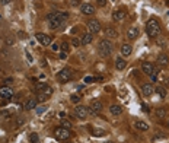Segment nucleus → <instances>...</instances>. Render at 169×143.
I'll return each mask as SVG.
<instances>
[{
    "label": "nucleus",
    "mask_w": 169,
    "mask_h": 143,
    "mask_svg": "<svg viewBox=\"0 0 169 143\" xmlns=\"http://www.w3.org/2000/svg\"><path fill=\"white\" fill-rule=\"evenodd\" d=\"M98 51L102 57H109L112 53V42L108 39H101L98 44Z\"/></svg>",
    "instance_id": "1"
},
{
    "label": "nucleus",
    "mask_w": 169,
    "mask_h": 143,
    "mask_svg": "<svg viewBox=\"0 0 169 143\" xmlns=\"http://www.w3.org/2000/svg\"><path fill=\"white\" fill-rule=\"evenodd\" d=\"M146 32H147L149 36L156 38V36L160 34V25H159V22H158L156 19H150V21L147 22V25H146Z\"/></svg>",
    "instance_id": "2"
},
{
    "label": "nucleus",
    "mask_w": 169,
    "mask_h": 143,
    "mask_svg": "<svg viewBox=\"0 0 169 143\" xmlns=\"http://www.w3.org/2000/svg\"><path fill=\"white\" fill-rule=\"evenodd\" d=\"M54 136L58 140H67V139H70V130L63 129V127H57L54 130Z\"/></svg>",
    "instance_id": "3"
},
{
    "label": "nucleus",
    "mask_w": 169,
    "mask_h": 143,
    "mask_svg": "<svg viewBox=\"0 0 169 143\" xmlns=\"http://www.w3.org/2000/svg\"><path fill=\"white\" fill-rule=\"evenodd\" d=\"M47 19L50 21V29H58L60 28V25L63 24L58 18H57V15L55 13H50V15H47Z\"/></svg>",
    "instance_id": "4"
},
{
    "label": "nucleus",
    "mask_w": 169,
    "mask_h": 143,
    "mask_svg": "<svg viewBox=\"0 0 169 143\" xmlns=\"http://www.w3.org/2000/svg\"><path fill=\"white\" fill-rule=\"evenodd\" d=\"M57 79L61 82V83H66V82H69L70 79H72V72L69 67H64V69H61V70L58 72V74H57Z\"/></svg>",
    "instance_id": "5"
},
{
    "label": "nucleus",
    "mask_w": 169,
    "mask_h": 143,
    "mask_svg": "<svg viewBox=\"0 0 169 143\" xmlns=\"http://www.w3.org/2000/svg\"><path fill=\"white\" fill-rule=\"evenodd\" d=\"M86 26H87V29H89L90 34H98V32L101 31V24H99L96 19H90V21L86 24Z\"/></svg>",
    "instance_id": "6"
},
{
    "label": "nucleus",
    "mask_w": 169,
    "mask_h": 143,
    "mask_svg": "<svg viewBox=\"0 0 169 143\" xmlns=\"http://www.w3.org/2000/svg\"><path fill=\"white\" fill-rule=\"evenodd\" d=\"M35 38H37V41L41 42L42 45H50V44L53 42V36L47 35V34H44V32H37Z\"/></svg>",
    "instance_id": "7"
},
{
    "label": "nucleus",
    "mask_w": 169,
    "mask_h": 143,
    "mask_svg": "<svg viewBox=\"0 0 169 143\" xmlns=\"http://www.w3.org/2000/svg\"><path fill=\"white\" fill-rule=\"evenodd\" d=\"M13 95L15 94H13V89L10 86H0V97L3 99H10Z\"/></svg>",
    "instance_id": "8"
},
{
    "label": "nucleus",
    "mask_w": 169,
    "mask_h": 143,
    "mask_svg": "<svg viewBox=\"0 0 169 143\" xmlns=\"http://www.w3.org/2000/svg\"><path fill=\"white\" fill-rule=\"evenodd\" d=\"M89 114V107H84V105H77L76 107V115L80 118V120H84Z\"/></svg>",
    "instance_id": "9"
},
{
    "label": "nucleus",
    "mask_w": 169,
    "mask_h": 143,
    "mask_svg": "<svg viewBox=\"0 0 169 143\" xmlns=\"http://www.w3.org/2000/svg\"><path fill=\"white\" fill-rule=\"evenodd\" d=\"M89 111H90L92 114H99V112L102 111V104H101L99 101H92L90 105H89Z\"/></svg>",
    "instance_id": "10"
},
{
    "label": "nucleus",
    "mask_w": 169,
    "mask_h": 143,
    "mask_svg": "<svg viewBox=\"0 0 169 143\" xmlns=\"http://www.w3.org/2000/svg\"><path fill=\"white\" fill-rule=\"evenodd\" d=\"M80 10H82L83 15H93V13H95V7H93V4H90V3L82 4V6H80Z\"/></svg>",
    "instance_id": "11"
},
{
    "label": "nucleus",
    "mask_w": 169,
    "mask_h": 143,
    "mask_svg": "<svg viewBox=\"0 0 169 143\" xmlns=\"http://www.w3.org/2000/svg\"><path fill=\"white\" fill-rule=\"evenodd\" d=\"M158 64H159V66H162V67H166V66L169 64L168 54H165V53L159 54V56H158Z\"/></svg>",
    "instance_id": "12"
},
{
    "label": "nucleus",
    "mask_w": 169,
    "mask_h": 143,
    "mask_svg": "<svg viewBox=\"0 0 169 143\" xmlns=\"http://www.w3.org/2000/svg\"><path fill=\"white\" fill-rule=\"evenodd\" d=\"M141 70H143V73L144 74H152V72L155 70V66L152 64V63H149V61H144L143 64H141Z\"/></svg>",
    "instance_id": "13"
},
{
    "label": "nucleus",
    "mask_w": 169,
    "mask_h": 143,
    "mask_svg": "<svg viewBox=\"0 0 169 143\" xmlns=\"http://www.w3.org/2000/svg\"><path fill=\"white\" fill-rule=\"evenodd\" d=\"M127 67V61L123 59V57H117L115 59V69L117 70H124Z\"/></svg>",
    "instance_id": "14"
},
{
    "label": "nucleus",
    "mask_w": 169,
    "mask_h": 143,
    "mask_svg": "<svg viewBox=\"0 0 169 143\" xmlns=\"http://www.w3.org/2000/svg\"><path fill=\"white\" fill-rule=\"evenodd\" d=\"M124 16H126V13H124V10H121V9H117V10H114V12H112V19H114V21H117V22L123 21V19H124Z\"/></svg>",
    "instance_id": "15"
},
{
    "label": "nucleus",
    "mask_w": 169,
    "mask_h": 143,
    "mask_svg": "<svg viewBox=\"0 0 169 143\" xmlns=\"http://www.w3.org/2000/svg\"><path fill=\"white\" fill-rule=\"evenodd\" d=\"M153 86L150 85V83H144L143 86H141V92H143V95L144 97H150L152 94H153Z\"/></svg>",
    "instance_id": "16"
},
{
    "label": "nucleus",
    "mask_w": 169,
    "mask_h": 143,
    "mask_svg": "<svg viewBox=\"0 0 169 143\" xmlns=\"http://www.w3.org/2000/svg\"><path fill=\"white\" fill-rule=\"evenodd\" d=\"M155 42H156V45L158 47H160V48H166V36H163V35H159L155 38Z\"/></svg>",
    "instance_id": "17"
},
{
    "label": "nucleus",
    "mask_w": 169,
    "mask_h": 143,
    "mask_svg": "<svg viewBox=\"0 0 169 143\" xmlns=\"http://www.w3.org/2000/svg\"><path fill=\"white\" fill-rule=\"evenodd\" d=\"M93 41V34H90V32H86L82 35V39H80V42H82V45H87V44H90Z\"/></svg>",
    "instance_id": "18"
},
{
    "label": "nucleus",
    "mask_w": 169,
    "mask_h": 143,
    "mask_svg": "<svg viewBox=\"0 0 169 143\" xmlns=\"http://www.w3.org/2000/svg\"><path fill=\"white\" fill-rule=\"evenodd\" d=\"M138 36V29L136 28V26H133V28H130L128 31H127V38L128 39H136Z\"/></svg>",
    "instance_id": "19"
},
{
    "label": "nucleus",
    "mask_w": 169,
    "mask_h": 143,
    "mask_svg": "<svg viewBox=\"0 0 169 143\" xmlns=\"http://www.w3.org/2000/svg\"><path fill=\"white\" fill-rule=\"evenodd\" d=\"M35 107H37V99H28V101L23 104V108H25L26 111H31V109H34Z\"/></svg>",
    "instance_id": "20"
},
{
    "label": "nucleus",
    "mask_w": 169,
    "mask_h": 143,
    "mask_svg": "<svg viewBox=\"0 0 169 143\" xmlns=\"http://www.w3.org/2000/svg\"><path fill=\"white\" fill-rule=\"evenodd\" d=\"M136 129L140 132H147L149 130V124L144 121H136Z\"/></svg>",
    "instance_id": "21"
},
{
    "label": "nucleus",
    "mask_w": 169,
    "mask_h": 143,
    "mask_svg": "<svg viewBox=\"0 0 169 143\" xmlns=\"http://www.w3.org/2000/svg\"><path fill=\"white\" fill-rule=\"evenodd\" d=\"M109 111H111V114L112 115H120L121 112H123V107H120V105H111L109 107Z\"/></svg>",
    "instance_id": "22"
},
{
    "label": "nucleus",
    "mask_w": 169,
    "mask_h": 143,
    "mask_svg": "<svg viewBox=\"0 0 169 143\" xmlns=\"http://www.w3.org/2000/svg\"><path fill=\"white\" fill-rule=\"evenodd\" d=\"M131 51H133V47L130 45V44H124L123 47H121V53H123V56H130L131 54Z\"/></svg>",
    "instance_id": "23"
},
{
    "label": "nucleus",
    "mask_w": 169,
    "mask_h": 143,
    "mask_svg": "<svg viewBox=\"0 0 169 143\" xmlns=\"http://www.w3.org/2000/svg\"><path fill=\"white\" fill-rule=\"evenodd\" d=\"M105 35L108 36V38H117V36H118V32H117L114 28H107V29H105Z\"/></svg>",
    "instance_id": "24"
},
{
    "label": "nucleus",
    "mask_w": 169,
    "mask_h": 143,
    "mask_svg": "<svg viewBox=\"0 0 169 143\" xmlns=\"http://www.w3.org/2000/svg\"><path fill=\"white\" fill-rule=\"evenodd\" d=\"M155 114H156V117L158 118H165L166 117V108H158V109H155Z\"/></svg>",
    "instance_id": "25"
},
{
    "label": "nucleus",
    "mask_w": 169,
    "mask_h": 143,
    "mask_svg": "<svg viewBox=\"0 0 169 143\" xmlns=\"http://www.w3.org/2000/svg\"><path fill=\"white\" fill-rule=\"evenodd\" d=\"M155 92H156L160 98H165V97H166V89H165L163 86H156V88H155Z\"/></svg>",
    "instance_id": "26"
},
{
    "label": "nucleus",
    "mask_w": 169,
    "mask_h": 143,
    "mask_svg": "<svg viewBox=\"0 0 169 143\" xmlns=\"http://www.w3.org/2000/svg\"><path fill=\"white\" fill-rule=\"evenodd\" d=\"M61 127H63V129L70 130V129H72V123H70L69 120H61Z\"/></svg>",
    "instance_id": "27"
},
{
    "label": "nucleus",
    "mask_w": 169,
    "mask_h": 143,
    "mask_svg": "<svg viewBox=\"0 0 169 143\" xmlns=\"http://www.w3.org/2000/svg\"><path fill=\"white\" fill-rule=\"evenodd\" d=\"M92 134H93V136H96V137H101V136H104V134H105V132H102L101 129H98V130H93V132H92Z\"/></svg>",
    "instance_id": "28"
},
{
    "label": "nucleus",
    "mask_w": 169,
    "mask_h": 143,
    "mask_svg": "<svg viewBox=\"0 0 169 143\" xmlns=\"http://www.w3.org/2000/svg\"><path fill=\"white\" fill-rule=\"evenodd\" d=\"M29 142H31V143H37V142H38V134H37V133H32V134L29 136Z\"/></svg>",
    "instance_id": "29"
},
{
    "label": "nucleus",
    "mask_w": 169,
    "mask_h": 143,
    "mask_svg": "<svg viewBox=\"0 0 169 143\" xmlns=\"http://www.w3.org/2000/svg\"><path fill=\"white\" fill-rule=\"evenodd\" d=\"M70 48H69V42H66V41H63L61 42V51H64V53H67Z\"/></svg>",
    "instance_id": "30"
},
{
    "label": "nucleus",
    "mask_w": 169,
    "mask_h": 143,
    "mask_svg": "<svg viewBox=\"0 0 169 143\" xmlns=\"http://www.w3.org/2000/svg\"><path fill=\"white\" fill-rule=\"evenodd\" d=\"M42 94H44V95H47V97H51V94H53V88L47 86V88L42 91Z\"/></svg>",
    "instance_id": "31"
},
{
    "label": "nucleus",
    "mask_w": 169,
    "mask_h": 143,
    "mask_svg": "<svg viewBox=\"0 0 169 143\" xmlns=\"http://www.w3.org/2000/svg\"><path fill=\"white\" fill-rule=\"evenodd\" d=\"M70 101L75 102V104H77V102L80 101V95H72V97H70Z\"/></svg>",
    "instance_id": "32"
},
{
    "label": "nucleus",
    "mask_w": 169,
    "mask_h": 143,
    "mask_svg": "<svg viewBox=\"0 0 169 143\" xmlns=\"http://www.w3.org/2000/svg\"><path fill=\"white\" fill-rule=\"evenodd\" d=\"M0 115L4 117V118H9V117H10V111H7V109H1V111H0Z\"/></svg>",
    "instance_id": "33"
},
{
    "label": "nucleus",
    "mask_w": 169,
    "mask_h": 143,
    "mask_svg": "<svg viewBox=\"0 0 169 143\" xmlns=\"http://www.w3.org/2000/svg\"><path fill=\"white\" fill-rule=\"evenodd\" d=\"M45 88H47V85H45L44 82H40V83H37V91H41V92H42Z\"/></svg>",
    "instance_id": "34"
},
{
    "label": "nucleus",
    "mask_w": 169,
    "mask_h": 143,
    "mask_svg": "<svg viewBox=\"0 0 169 143\" xmlns=\"http://www.w3.org/2000/svg\"><path fill=\"white\" fill-rule=\"evenodd\" d=\"M48 98H50V97H47V95H44V94H40V95H38V101H40V102H44V101H47V99H48Z\"/></svg>",
    "instance_id": "35"
},
{
    "label": "nucleus",
    "mask_w": 169,
    "mask_h": 143,
    "mask_svg": "<svg viewBox=\"0 0 169 143\" xmlns=\"http://www.w3.org/2000/svg\"><path fill=\"white\" fill-rule=\"evenodd\" d=\"M80 45H82L80 39L79 38H73V47H80Z\"/></svg>",
    "instance_id": "36"
},
{
    "label": "nucleus",
    "mask_w": 169,
    "mask_h": 143,
    "mask_svg": "<svg viewBox=\"0 0 169 143\" xmlns=\"http://www.w3.org/2000/svg\"><path fill=\"white\" fill-rule=\"evenodd\" d=\"M51 50H53V51H58V50H60V45H58V44H51Z\"/></svg>",
    "instance_id": "37"
},
{
    "label": "nucleus",
    "mask_w": 169,
    "mask_h": 143,
    "mask_svg": "<svg viewBox=\"0 0 169 143\" xmlns=\"http://www.w3.org/2000/svg\"><path fill=\"white\" fill-rule=\"evenodd\" d=\"M70 4H72V6H79V4H80V0H70Z\"/></svg>",
    "instance_id": "38"
},
{
    "label": "nucleus",
    "mask_w": 169,
    "mask_h": 143,
    "mask_svg": "<svg viewBox=\"0 0 169 143\" xmlns=\"http://www.w3.org/2000/svg\"><path fill=\"white\" fill-rule=\"evenodd\" d=\"M107 4V0H98V6H101V7H104Z\"/></svg>",
    "instance_id": "39"
},
{
    "label": "nucleus",
    "mask_w": 169,
    "mask_h": 143,
    "mask_svg": "<svg viewBox=\"0 0 169 143\" xmlns=\"http://www.w3.org/2000/svg\"><path fill=\"white\" fill-rule=\"evenodd\" d=\"M66 57H67V54H66L64 51H61V53H60V60H64Z\"/></svg>",
    "instance_id": "40"
},
{
    "label": "nucleus",
    "mask_w": 169,
    "mask_h": 143,
    "mask_svg": "<svg viewBox=\"0 0 169 143\" xmlns=\"http://www.w3.org/2000/svg\"><path fill=\"white\" fill-rule=\"evenodd\" d=\"M92 80H93V77H90V76L84 77V83H89V82H92Z\"/></svg>",
    "instance_id": "41"
},
{
    "label": "nucleus",
    "mask_w": 169,
    "mask_h": 143,
    "mask_svg": "<svg viewBox=\"0 0 169 143\" xmlns=\"http://www.w3.org/2000/svg\"><path fill=\"white\" fill-rule=\"evenodd\" d=\"M18 35H19V38H25V32L19 31V32H18Z\"/></svg>",
    "instance_id": "42"
},
{
    "label": "nucleus",
    "mask_w": 169,
    "mask_h": 143,
    "mask_svg": "<svg viewBox=\"0 0 169 143\" xmlns=\"http://www.w3.org/2000/svg\"><path fill=\"white\" fill-rule=\"evenodd\" d=\"M0 1H1V4H9L12 0H0Z\"/></svg>",
    "instance_id": "43"
},
{
    "label": "nucleus",
    "mask_w": 169,
    "mask_h": 143,
    "mask_svg": "<svg viewBox=\"0 0 169 143\" xmlns=\"http://www.w3.org/2000/svg\"><path fill=\"white\" fill-rule=\"evenodd\" d=\"M6 42H7V44H13V39H12V38H7Z\"/></svg>",
    "instance_id": "44"
},
{
    "label": "nucleus",
    "mask_w": 169,
    "mask_h": 143,
    "mask_svg": "<svg viewBox=\"0 0 169 143\" xmlns=\"http://www.w3.org/2000/svg\"><path fill=\"white\" fill-rule=\"evenodd\" d=\"M141 107H143V109H144L146 112H149V108H147V105H141Z\"/></svg>",
    "instance_id": "45"
},
{
    "label": "nucleus",
    "mask_w": 169,
    "mask_h": 143,
    "mask_svg": "<svg viewBox=\"0 0 169 143\" xmlns=\"http://www.w3.org/2000/svg\"><path fill=\"white\" fill-rule=\"evenodd\" d=\"M165 1H166V4H168V6H169V0H165Z\"/></svg>",
    "instance_id": "46"
},
{
    "label": "nucleus",
    "mask_w": 169,
    "mask_h": 143,
    "mask_svg": "<svg viewBox=\"0 0 169 143\" xmlns=\"http://www.w3.org/2000/svg\"><path fill=\"white\" fill-rule=\"evenodd\" d=\"M108 143H112V142H108Z\"/></svg>",
    "instance_id": "47"
},
{
    "label": "nucleus",
    "mask_w": 169,
    "mask_h": 143,
    "mask_svg": "<svg viewBox=\"0 0 169 143\" xmlns=\"http://www.w3.org/2000/svg\"><path fill=\"white\" fill-rule=\"evenodd\" d=\"M168 126H169V123H168Z\"/></svg>",
    "instance_id": "48"
}]
</instances>
